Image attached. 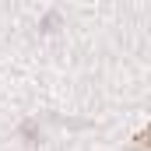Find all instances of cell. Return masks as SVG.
<instances>
[{"label":"cell","instance_id":"6da1fadb","mask_svg":"<svg viewBox=\"0 0 151 151\" xmlns=\"http://www.w3.org/2000/svg\"><path fill=\"white\" fill-rule=\"evenodd\" d=\"M137 144H141V148H151V127L144 130V134H137Z\"/></svg>","mask_w":151,"mask_h":151},{"label":"cell","instance_id":"7a4b0ae2","mask_svg":"<svg viewBox=\"0 0 151 151\" xmlns=\"http://www.w3.org/2000/svg\"><path fill=\"white\" fill-rule=\"evenodd\" d=\"M42 25H46V32H53V28H56V25H60V18H56V14H49V18H46V21H42Z\"/></svg>","mask_w":151,"mask_h":151},{"label":"cell","instance_id":"3957f363","mask_svg":"<svg viewBox=\"0 0 151 151\" xmlns=\"http://www.w3.org/2000/svg\"><path fill=\"white\" fill-rule=\"evenodd\" d=\"M21 134H25V137L32 141V137H35V123H25V127H21Z\"/></svg>","mask_w":151,"mask_h":151}]
</instances>
